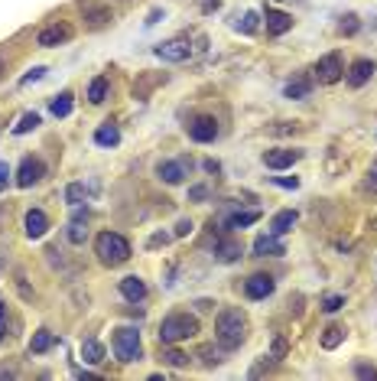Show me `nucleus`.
Returning a JSON list of instances; mask_svg holds the SVG:
<instances>
[{"label": "nucleus", "mask_w": 377, "mask_h": 381, "mask_svg": "<svg viewBox=\"0 0 377 381\" xmlns=\"http://www.w3.org/2000/svg\"><path fill=\"white\" fill-rule=\"evenodd\" d=\"M215 339L225 352H235L241 349V342L247 339V313L241 306H225L218 316H215Z\"/></svg>", "instance_id": "1"}, {"label": "nucleus", "mask_w": 377, "mask_h": 381, "mask_svg": "<svg viewBox=\"0 0 377 381\" xmlns=\"http://www.w3.org/2000/svg\"><path fill=\"white\" fill-rule=\"evenodd\" d=\"M94 254H98V261L104 267H120V264L130 261L134 251H130V241L124 235H118V231H101L94 238Z\"/></svg>", "instance_id": "2"}, {"label": "nucleus", "mask_w": 377, "mask_h": 381, "mask_svg": "<svg viewBox=\"0 0 377 381\" xmlns=\"http://www.w3.org/2000/svg\"><path fill=\"white\" fill-rule=\"evenodd\" d=\"M195 332H199V320L192 313H183V310L169 313L166 320L159 322V342L163 346H179L185 339H192Z\"/></svg>", "instance_id": "3"}, {"label": "nucleus", "mask_w": 377, "mask_h": 381, "mask_svg": "<svg viewBox=\"0 0 377 381\" xmlns=\"http://www.w3.org/2000/svg\"><path fill=\"white\" fill-rule=\"evenodd\" d=\"M114 356L120 358L124 365L130 362H140L143 358V342H140V332L134 329V326H120V329H114Z\"/></svg>", "instance_id": "4"}, {"label": "nucleus", "mask_w": 377, "mask_h": 381, "mask_svg": "<svg viewBox=\"0 0 377 381\" xmlns=\"http://www.w3.org/2000/svg\"><path fill=\"white\" fill-rule=\"evenodd\" d=\"M312 75H316L319 85H335V82H342V78H345V56H342V52H326V56L316 62Z\"/></svg>", "instance_id": "5"}, {"label": "nucleus", "mask_w": 377, "mask_h": 381, "mask_svg": "<svg viewBox=\"0 0 377 381\" xmlns=\"http://www.w3.org/2000/svg\"><path fill=\"white\" fill-rule=\"evenodd\" d=\"M75 36V26L66 23V20H56V23L42 26L39 36H36V46H42V49H52V46H62V42H68Z\"/></svg>", "instance_id": "6"}, {"label": "nucleus", "mask_w": 377, "mask_h": 381, "mask_svg": "<svg viewBox=\"0 0 377 381\" xmlns=\"http://www.w3.org/2000/svg\"><path fill=\"white\" fill-rule=\"evenodd\" d=\"M153 52H156L163 62H185L192 56V42H189V36H173V40L159 42Z\"/></svg>", "instance_id": "7"}, {"label": "nucleus", "mask_w": 377, "mask_h": 381, "mask_svg": "<svg viewBox=\"0 0 377 381\" xmlns=\"http://www.w3.org/2000/svg\"><path fill=\"white\" fill-rule=\"evenodd\" d=\"M42 176H46V163H42L39 157H23V163H20V169H17V186L30 189V186H36Z\"/></svg>", "instance_id": "8"}, {"label": "nucleus", "mask_w": 377, "mask_h": 381, "mask_svg": "<svg viewBox=\"0 0 377 381\" xmlns=\"http://www.w3.org/2000/svg\"><path fill=\"white\" fill-rule=\"evenodd\" d=\"M185 167L192 169V160H159L156 163V176L163 179V183H166V186H179V183H183L185 176H189V173H185Z\"/></svg>", "instance_id": "9"}, {"label": "nucleus", "mask_w": 377, "mask_h": 381, "mask_svg": "<svg viewBox=\"0 0 377 381\" xmlns=\"http://www.w3.org/2000/svg\"><path fill=\"white\" fill-rule=\"evenodd\" d=\"M189 137H192L195 144H211L218 137V121L211 118V114H199V118L189 121Z\"/></svg>", "instance_id": "10"}, {"label": "nucleus", "mask_w": 377, "mask_h": 381, "mask_svg": "<svg viewBox=\"0 0 377 381\" xmlns=\"http://www.w3.org/2000/svg\"><path fill=\"white\" fill-rule=\"evenodd\" d=\"M377 72V66L371 59H354L352 66L345 68V82L352 85V88H361V85H368L371 75Z\"/></svg>", "instance_id": "11"}, {"label": "nucleus", "mask_w": 377, "mask_h": 381, "mask_svg": "<svg viewBox=\"0 0 377 381\" xmlns=\"http://www.w3.org/2000/svg\"><path fill=\"white\" fill-rule=\"evenodd\" d=\"M277 287V280L270 277V274H254V277L244 280V294L251 296V300H267Z\"/></svg>", "instance_id": "12"}, {"label": "nucleus", "mask_w": 377, "mask_h": 381, "mask_svg": "<svg viewBox=\"0 0 377 381\" xmlns=\"http://www.w3.org/2000/svg\"><path fill=\"white\" fill-rule=\"evenodd\" d=\"M302 157V150H290V147H280V150H267L264 153V167L267 169H290L296 160Z\"/></svg>", "instance_id": "13"}, {"label": "nucleus", "mask_w": 377, "mask_h": 381, "mask_svg": "<svg viewBox=\"0 0 377 381\" xmlns=\"http://www.w3.org/2000/svg\"><path fill=\"white\" fill-rule=\"evenodd\" d=\"M264 23H267V33L270 36H283V33L293 30V17L283 13V10H273V7L264 10Z\"/></svg>", "instance_id": "14"}, {"label": "nucleus", "mask_w": 377, "mask_h": 381, "mask_svg": "<svg viewBox=\"0 0 377 381\" xmlns=\"http://www.w3.org/2000/svg\"><path fill=\"white\" fill-rule=\"evenodd\" d=\"M23 231L30 241H36V238H42L46 231H49V219H46V212L42 209H30L23 219Z\"/></svg>", "instance_id": "15"}, {"label": "nucleus", "mask_w": 377, "mask_h": 381, "mask_svg": "<svg viewBox=\"0 0 377 381\" xmlns=\"http://www.w3.org/2000/svg\"><path fill=\"white\" fill-rule=\"evenodd\" d=\"M280 254H286V245L280 241V235H260L257 241H254V258H280Z\"/></svg>", "instance_id": "16"}, {"label": "nucleus", "mask_w": 377, "mask_h": 381, "mask_svg": "<svg viewBox=\"0 0 377 381\" xmlns=\"http://www.w3.org/2000/svg\"><path fill=\"white\" fill-rule=\"evenodd\" d=\"M78 7H82V13H85V20H88L92 30H101V26H108L111 20H114L108 7H98V4H92V0H78Z\"/></svg>", "instance_id": "17"}, {"label": "nucleus", "mask_w": 377, "mask_h": 381, "mask_svg": "<svg viewBox=\"0 0 377 381\" xmlns=\"http://www.w3.org/2000/svg\"><path fill=\"white\" fill-rule=\"evenodd\" d=\"M118 290H120V296H124L127 303H143V300H147V284H143L140 277H134V274L120 280Z\"/></svg>", "instance_id": "18"}, {"label": "nucleus", "mask_w": 377, "mask_h": 381, "mask_svg": "<svg viewBox=\"0 0 377 381\" xmlns=\"http://www.w3.org/2000/svg\"><path fill=\"white\" fill-rule=\"evenodd\" d=\"M237 258H241V241H237V238H218V241H215V261L231 264V261H237Z\"/></svg>", "instance_id": "19"}, {"label": "nucleus", "mask_w": 377, "mask_h": 381, "mask_svg": "<svg viewBox=\"0 0 377 381\" xmlns=\"http://www.w3.org/2000/svg\"><path fill=\"white\" fill-rule=\"evenodd\" d=\"M85 222H88V212L85 209H78L75 212V219L68 222V241H72V245H85V238H88V229H85Z\"/></svg>", "instance_id": "20"}, {"label": "nucleus", "mask_w": 377, "mask_h": 381, "mask_svg": "<svg viewBox=\"0 0 377 381\" xmlns=\"http://www.w3.org/2000/svg\"><path fill=\"white\" fill-rule=\"evenodd\" d=\"M296 222H299V215H296L293 209H283L270 219V231H273V235H286V231H293Z\"/></svg>", "instance_id": "21"}, {"label": "nucleus", "mask_w": 377, "mask_h": 381, "mask_svg": "<svg viewBox=\"0 0 377 381\" xmlns=\"http://www.w3.org/2000/svg\"><path fill=\"white\" fill-rule=\"evenodd\" d=\"M94 144L98 147H118L120 144V131L111 124V121L108 124H101L98 131H94Z\"/></svg>", "instance_id": "22"}, {"label": "nucleus", "mask_w": 377, "mask_h": 381, "mask_svg": "<svg viewBox=\"0 0 377 381\" xmlns=\"http://www.w3.org/2000/svg\"><path fill=\"white\" fill-rule=\"evenodd\" d=\"M163 82H166V75H163V72H156V75H140L134 82V95H137V98H147V95H150L156 85H163Z\"/></svg>", "instance_id": "23"}, {"label": "nucleus", "mask_w": 377, "mask_h": 381, "mask_svg": "<svg viewBox=\"0 0 377 381\" xmlns=\"http://www.w3.org/2000/svg\"><path fill=\"white\" fill-rule=\"evenodd\" d=\"M82 358H85V365L104 362V346H101L98 339H85L82 342Z\"/></svg>", "instance_id": "24"}, {"label": "nucleus", "mask_w": 377, "mask_h": 381, "mask_svg": "<svg viewBox=\"0 0 377 381\" xmlns=\"http://www.w3.org/2000/svg\"><path fill=\"white\" fill-rule=\"evenodd\" d=\"M195 358H199L202 365H205V368H215V365H221L225 362V349H215V346H202L199 352H195Z\"/></svg>", "instance_id": "25"}, {"label": "nucleus", "mask_w": 377, "mask_h": 381, "mask_svg": "<svg viewBox=\"0 0 377 381\" xmlns=\"http://www.w3.org/2000/svg\"><path fill=\"white\" fill-rule=\"evenodd\" d=\"M52 346H56V336H52L49 329H39V332H33V342H30V352H33V356H42V352H49Z\"/></svg>", "instance_id": "26"}, {"label": "nucleus", "mask_w": 377, "mask_h": 381, "mask_svg": "<svg viewBox=\"0 0 377 381\" xmlns=\"http://www.w3.org/2000/svg\"><path fill=\"white\" fill-rule=\"evenodd\" d=\"M163 365H169V368H185V365H189V356L179 352L176 346H163Z\"/></svg>", "instance_id": "27"}, {"label": "nucleus", "mask_w": 377, "mask_h": 381, "mask_svg": "<svg viewBox=\"0 0 377 381\" xmlns=\"http://www.w3.org/2000/svg\"><path fill=\"white\" fill-rule=\"evenodd\" d=\"M104 98H108V78L98 75L92 85H88V102H92V104H101Z\"/></svg>", "instance_id": "28"}, {"label": "nucleus", "mask_w": 377, "mask_h": 381, "mask_svg": "<svg viewBox=\"0 0 377 381\" xmlns=\"http://www.w3.org/2000/svg\"><path fill=\"white\" fill-rule=\"evenodd\" d=\"M52 114L56 118H68L72 114V92H62L52 98Z\"/></svg>", "instance_id": "29"}, {"label": "nucleus", "mask_w": 377, "mask_h": 381, "mask_svg": "<svg viewBox=\"0 0 377 381\" xmlns=\"http://www.w3.org/2000/svg\"><path fill=\"white\" fill-rule=\"evenodd\" d=\"M309 92H312V85L306 82V78H296V82H290V85L283 88L286 98H296V102H299V98H306Z\"/></svg>", "instance_id": "30"}, {"label": "nucleus", "mask_w": 377, "mask_h": 381, "mask_svg": "<svg viewBox=\"0 0 377 381\" xmlns=\"http://www.w3.org/2000/svg\"><path fill=\"white\" fill-rule=\"evenodd\" d=\"M345 342V329L342 326H328L326 332H322V349H338Z\"/></svg>", "instance_id": "31"}, {"label": "nucleus", "mask_w": 377, "mask_h": 381, "mask_svg": "<svg viewBox=\"0 0 377 381\" xmlns=\"http://www.w3.org/2000/svg\"><path fill=\"white\" fill-rule=\"evenodd\" d=\"M36 127H39V114H36V111H30V114H23V118H20V124L13 127V134H30V131H36Z\"/></svg>", "instance_id": "32"}, {"label": "nucleus", "mask_w": 377, "mask_h": 381, "mask_svg": "<svg viewBox=\"0 0 377 381\" xmlns=\"http://www.w3.org/2000/svg\"><path fill=\"white\" fill-rule=\"evenodd\" d=\"M254 222H260V212H237V215H231V229H247V225H254Z\"/></svg>", "instance_id": "33"}, {"label": "nucleus", "mask_w": 377, "mask_h": 381, "mask_svg": "<svg viewBox=\"0 0 377 381\" xmlns=\"http://www.w3.org/2000/svg\"><path fill=\"white\" fill-rule=\"evenodd\" d=\"M66 202L68 205H82L85 202V183H68V189H66Z\"/></svg>", "instance_id": "34"}, {"label": "nucleus", "mask_w": 377, "mask_h": 381, "mask_svg": "<svg viewBox=\"0 0 377 381\" xmlns=\"http://www.w3.org/2000/svg\"><path fill=\"white\" fill-rule=\"evenodd\" d=\"M358 17H354V13H345V17H342V23H338V33H342V36H354V33H358Z\"/></svg>", "instance_id": "35"}, {"label": "nucleus", "mask_w": 377, "mask_h": 381, "mask_svg": "<svg viewBox=\"0 0 377 381\" xmlns=\"http://www.w3.org/2000/svg\"><path fill=\"white\" fill-rule=\"evenodd\" d=\"M342 306H345V296H338V294H332V296L322 300V310H326V313H338Z\"/></svg>", "instance_id": "36"}, {"label": "nucleus", "mask_w": 377, "mask_h": 381, "mask_svg": "<svg viewBox=\"0 0 377 381\" xmlns=\"http://www.w3.org/2000/svg\"><path fill=\"white\" fill-rule=\"evenodd\" d=\"M354 375H358V378H364V381H371V378H377V368H374V365L358 362V365H354Z\"/></svg>", "instance_id": "37"}, {"label": "nucleus", "mask_w": 377, "mask_h": 381, "mask_svg": "<svg viewBox=\"0 0 377 381\" xmlns=\"http://www.w3.org/2000/svg\"><path fill=\"white\" fill-rule=\"evenodd\" d=\"M257 13H254V10H247V13H244V20H241V30L244 33H254V30H257Z\"/></svg>", "instance_id": "38"}, {"label": "nucleus", "mask_w": 377, "mask_h": 381, "mask_svg": "<svg viewBox=\"0 0 377 381\" xmlns=\"http://www.w3.org/2000/svg\"><path fill=\"white\" fill-rule=\"evenodd\" d=\"M42 75H46V68H42V66H36V68H30V72H26V75L20 78V85H33V82H39Z\"/></svg>", "instance_id": "39"}, {"label": "nucleus", "mask_w": 377, "mask_h": 381, "mask_svg": "<svg viewBox=\"0 0 377 381\" xmlns=\"http://www.w3.org/2000/svg\"><path fill=\"white\" fill-rule=\"evenodd\" d=\"M273 183L283 186V189H299V179H296V176H273Z\"/></svg>", "instance_id": "40"}, {"label": "nucleus", "mask_w": 377, "mask_h": 381, "mask_svg": "<svg viewBox=\"0 0 377 381\" xmlns=\"http://www.w3.org/2000/svg\"><path fill=\"white\" fill-rule=\"evenodd\" d=\"M189 199H192V202H202V199H209V186H192V189H189Z\"/></svg>", "instance_id": "41"}, {"label": "nucleus", "mask_w": 377, "mask_h": 381, "mask_svg": "<svg viewBox=\"0 0 377 381\" xmlns=\"http://www.w3.org/2000/svg\"><path fill=\"white\" fill-rule=\"evenodd\" d=\"M185 235H192V222H189V219H179V222H176V238H185Z\"/></svg>", "instance_id": "42"}, {"label": "nucleus", "mask_w": 377, "mask_h": 381, "mask_svg": "<svg viewBox=\"0 0 377 381\" xmlns=\"http://www.w3.org/2000/svg\"><path fill=\"white\" fill-rule=\"evenodd\" d=\"M283 356H286V339H277V342H273V356H270V358H273V362H280Z\"/></svg>", "instance_id": "43"}, {"label": "nucleus", "mask_w": 377, "mask_h": 381, "mask_svg": "<svg viewBox=\"0 0 377 381\" xmlns=\"http://www.w3.org/2000/svg\"><path fill=\"white\" fill-rule=\"evenodd\" d=\"M166 241H169V235H163V231H159V235H153L150 241H147V245H150V248H159V245H166Z\"/></svg>", "instance_id": "44"}, {"label": "nucleus", "mask_w": 377, "mask_h": 381, "mask_svg": "<svg viewBox=\"0 0 377 381\" xmlns=\"http://www.w3.org/2000/svg\"><path fill=\"white\" fill-rule=\"evenodd\" d=\"M7 176H10L7 163H0V193H4V189H7Z\"/></svg>", "instance_id": "45"}, {"label": "nucleus", "mask_w": 377, "mask_h": 381, "mask_svg": "<svg viewBox=\"0 0 377 381\" xmlns=\"http://www.w3.org/2000/svg\"><path fill=\"white\" fill-rule=\"evenodd\" d=\"M211 306H215V303H211V300H199V303H195V310H199V313H209Z\"/></svg>", "instance_id": "46"}, {"label": "nucleus", "mask_w": 377, "mask_h": 381, "mask_svg": "<svg viewBox=\"0 0 377 381\" xmlns=\"http://www.w3.org/2000/svg\"><path fill=\"white\" fill-rule=\"evenodd\" d=\"M17 375V368H10V365H0V378H13Z\"/></svg>", "instance_id": "47"}, {"label": "nucleus", "mask_w": 377, "mask_h": 381, "mask_svg": "<svg viewBox=\"0 0 377 381\" xmlns=\"http://www.w3.org/2000/svg\"><path fill=\"white\" fill-rule=\"evenodd\" d=\"M159 17H163V13H159V10H150V17H147V26H153V23H156Z\"/></svg>", "instance_id": "48"}, {"label": "nucleus", "mask_w": 377, "mask_h": 381, "mask_svg": "<svg viewBox=\"0 0 377 381\" xmlns=\"http://www.w3.org/2000/svg\"><path fill=\"white\" fill-rule=\"evenodd\" d=\"M205 169H209V173H218V160H205Z\"/></svg>", "instance_id": "49"}, {"label": "nucleus", "mask_w": 377, "mask_h": 381, "mask_svg": "<svg viewBox=\"0 0 377 381\" xmlns=\"http://www.w3.org/2000/svg\"><path fill=\"white\" fill-rule=\"evenodd\" d=\"M368 176H371V183H374V186H377V160L371 163V173H368Z\"/></svg>", "instance_id": "50"}, {"label": "nucleus", "mask_w": 377, "mask_h": 381, "mask_svg": "<svg viewBox=\"0 0 377 381\" xmlns=\"http://www.w3.org/2000/svg\"><path fill=\"white\" fill-rule=\"evenodd\" d=\"M7 75V59H4V56H0V78Z\"/></svg>", "instance_id": "51"}, {"label": "nucleus", "mask_w": 377, "mask_h": 381, "mask_svg": "<svg viewBox=\"0 0 377 381\" xmlns=\"http://www.w3.org/2000/svg\"><path fill=\"white\" fill-rule=\"evenodd\" d=\"M4 316H7V306H4V300H0V320H4Z\"/></svg>", "instance_id": "52"}, {"label": "nucleus", "mask_w": 377, "mask_h": 381, "mask_svg": "<svg viewBox=\"0 0 377 381\" xmlns=\"http://www.w3.org/2000/svg\"><path fill=\"white\" fill-rule=\"evenodd\" d=\"M0 342H4V320H0Z\"/></svg>", "instance_id": "53"}, {"label": "nucleus", "mask_w": 377, "mask_h": 381, "mask_svg": "<svg viewBox=\"0 0 377 381\" xmlns=\"http://www.w3.org/2000/svg\"><path fill=\"white\" fill-rule=\"evenodd\" d=\"M205 7H209V10H211V0H205Z\"/></svg>", "instance_id": "54"}]
</instances>
